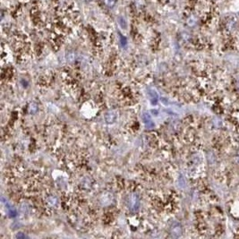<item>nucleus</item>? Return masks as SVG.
Segmentation results:
<instances>
[{
	"label": "nucleus",
	"instance_id": "f257e3e1",
	"mask_svg": "<svg viewBox=\"0 0 239 239\" xmlns=\"http://www.w3.org/2000/svg\"><path fill=\"white\" fill-rule=\"evenodd\" d=\"M142 121L143 123L145 124V125L148 127V128H152L154 126V123L153 121L151 120V118L150 116L148 114V113H144L142 115Z\"/></svg>",
	"mask_w": 239,
	"mask_h": 239
},
{
	"label": "nucleus",
	"instance_id": "f03ea898",
	"mask_svg": "<svg viewBox=\"0 0 239 239\" xmlns=\"http://www.w3.org/2000/svg\"><path fill=\"white\" fill-rule=\"evenodd\" d=\"M117 119V114L113 111H110L105 115V121L108 124H113Z\"/></svg>",
	"mask_w": 239,
	"mask_h": 239
},
{
	"label": "nucleus",
	"instance_id": "7ed1b4c3",
	"mask_svg": "<svg viewBox=\"0 0 239 239\" xmlns=\"http://www.w3.org/2000/svg\"><path fill=\"white\" fill-rule=\"evenodd\" d=\"M149 94H150V101H151V103H152L153 105H155V104L157 103V101H158V98H159L158 93H157L155 91H153V90H149Z\"/></svg>",
	"mask_w": 239,
	"mask_h": 239
},
{
	"label": "nucleus",
	"instance_id": "20e7f679",
	"mask_svg": "<svg viewBox=\"0 0 239 239\" xmlns=\"http://www.w3.org/2000/svg\"><path fill=\"white\" fill-rule=\"evenodd\" d=\"M118 22L121 29L126 30V28H127V22H126V20H125V18L124 16L120 15V16L118 17Z\"/></svg>",
	"mask_w": 239,
	"mask_h": 239
},
{
	"label": "nucleus",
	"instance_id": "39448f33",
	"mask_svg": "<svg viewBox=\"0 0 239 239\" xmlns=\"http://www.w3.org/2000/svg\"><path fill=\"white\" fill-rule=\"evenodd\" d=\"M117 2H118V0H103L104 4L109 8H113L116 5Z\"/></svg>",
	"mask_w": 239,
	"mask_h": 239
},
{
	"label": "nucleus",
	"instance_id": "423d86ee",
	"mask_svg": "<svg viewBox=\"0 0 239 239\" xmlns=\"http://www.w3.org/2000/svg\"><path fill=\"white\" fill-rule=\"evenodd\" d=\"M38 111V105L35 102L31 103L30 107H29V112L31 114H35Z\"/></svg>",
	"mask_w": 239,
	"mask_h": 239
},
{
	"label": "nucleus",
	"instance_id": "0eeeda50",
	"mask_svg": "<svg viewBox=\"0 0 239 239\" xmlns=\"http://www.w3.org/2000/svg\"><path fill=\"white\" fill-rule=\"evenodd\" d=\"M196 18H195V16H194V15H192V16H190L189 18H188V20H187V24L189 25V26H191V27H193V26H194L195 25V23H196Z\"/></svg>",
	"mask_w": 239,
	"mask_h": 239
},
{
	"label": "nucleus",
	"instance_id": "6e6552de",
	"mask_svg": "<svg viewBox=\"0 0 239 239\" xmlns=\"http://www.w3.org/2000/svg\"><path fill=\"white\" fill-rule=\"evenodd\" d=\"M181 232H182V230H181V228H180V227H176V228H175V229H173V231H172V234L174 235V237H176V238H178V237L181 235Z\"/></svg>",
	"mask_w": 239,
	"mask_h": 239
},
{
	"label": "nucleus",
	"instance_id": "1a4fd4ad",
	"mask_svg": "<svg viewBox=\"0 0 239 239\" xmlns=\"http://www.w3.org/2000/svg\"><path fill=\"white\" fill-rule=\"evenodd\" d=\"M119 38H120V42H121V45L123 46V47H125L126 46V43H127V40H126V39L123 36V35H121L120 34L119 35Z\"/></svg>",
	"mask_w": 239,
	"mask_h": 239
},
{
	"label": "nucleus",
	"instance_id": "9d476101",
	"mask_svg": "<svg viewBox=\"0 0 239 239\" xmlns=\"http://www.w3.org/2000/svg\"><path fill=\"white\" fill-rule=\"evenodd\" d=\"M67 59L69 61H73L74 59V53H68L67 54Z\"/></svg>",
	"mask_w": 239,
	"mask_h": 239
},
{
	"label": "nucleus",
	"instance_id": "9b49d317",
	"mask_svg": "<svg viewBox=\"0 0 239 239\" xmlns=\"http://www.w3.org/2000/svg\"><path fill=\"white\" fill-rule=\"evenodd\" d=\"M238 87L239 88V78H238Z\"/></svg>",
	"mask_w": 239,
	"mask_h": 239
},
{
	"label": "nucleus",
	"instance_id": "f8f14e48",
	"mask_svg": "<svg viewBox=\"0 0 239 239\" xmlns=\"http://www.w3.org/2000/svg\"><path fill=\"white\" fill-rule=\"evenodd\" d=\"M238 162H239V153L238 154Z\"/></svg>",
	"mask_w": 239,
	"mask_h": 239
},
{
	"label": "nucleus",
	"instance_id": "ddd939ff",
	"mask_svg": "<svg viewBox=\"0 0 239 239\" xmlns=\"http://www.w3.org/2000/svg\"><path fill=\"white\" fill-rule=\"evenodd\" d=\"M85 1H88L89 2V1H92V0H85Z\"/></svg>",
	"mask_w": 239,
	"mask_h": 239
}]
</instances>
